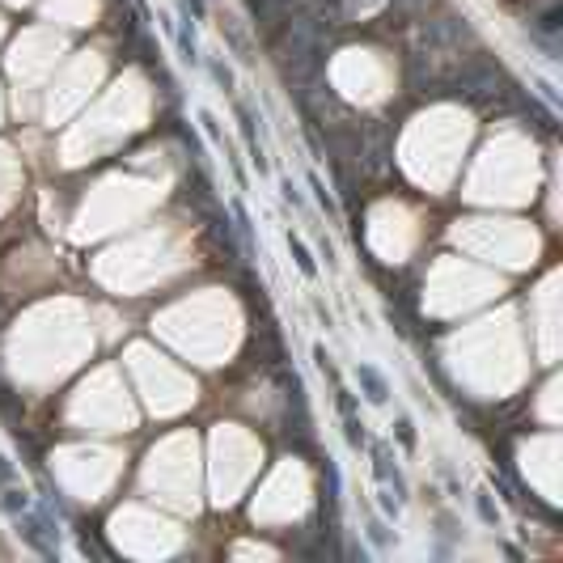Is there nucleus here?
<instances>
[{"label": "nucleus", "mask_w": 563, "mask_h": 563, "mask_svg": "<svg viewBox=\"0 0 563 563\" xmlns=\"http://www.w3.org/2000/svg\"><path fill=\"white\" fill-rule=\"evenodd\" d=\"M292 254H296V263H301V271H305V276H314V259H310V250H305V246H301L296 237H292Z\"/></svg>", "instance_id": "nucleus-1"}]
</instances>
